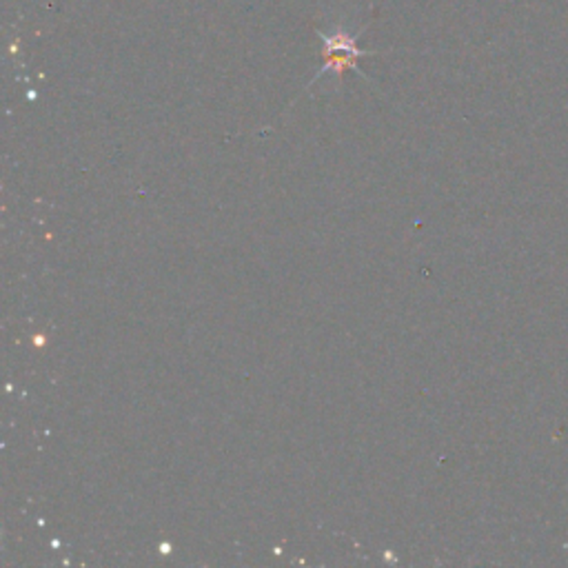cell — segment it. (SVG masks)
Returning <instances> with one entry per match:
<instances>
[{
	"instance_id": "1",
	"label": "cell",
	"mask_w": 568,
	"mask_h": 568,
	"mask_svg": "<svg viewBox=\"0 0 568 568\" xmlns=\"http://www.w3.org/2000/svg\"><path fill=\"white\" fill-rule=\"evenodd\" d=\"M320 40H323V67L318 69L315 78L311 80V85L315 80H320L324 74H334L335 78L342 80L344 76V69H355V72L362 74L358 69V58L362 56H371L374 52H366V49L358 47V38L360 34H349L346 29L335 27L334 32H323V29H315ZM364 76V74H362Z\"/></svg>"
}]
</instances>
